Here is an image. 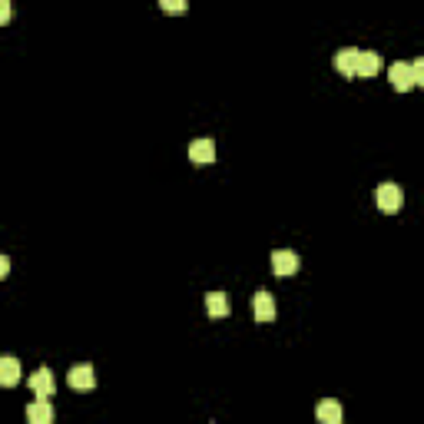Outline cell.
<instances>
[{
    "label": "cell",
    "instance_id": "obj_1",
    "mask_svg": "<svg viewBox=\"0 0 424 424\" xmlns=\"http://www.w3.org/2000/svg\"><path fill=\"white\" fill-rule=\"evenodd\" d=\"M374 202H378L381 212H398L404 206V192H401L398 183H381L378 192H374Z\"/></svg>",
    "mask_w": 424,
    "mask_h": 424
},
{
    "label": "cell",
    "instance_id": "obj_2",
    "mask_svg": "<svg viewBox=\"0 0 424 424\" xmlns=\"http://www.w3.org/2000/svg\"><path fill=\"white\" fill-rule=\"evenodd\" d=\"M358 57H362V50H355V47L338 50L335 53V70L341 76H358Z\"/></svg>",
    "mask_w": 424,
    "mask_h": 424
},
{
    "label": "cell",
    "instance_id": "obj_3",
    "mask_svg": "<svg viewBox=\"0 0 424 424\" xmlns=\"http://www.w3.org/2000/svg\"><path fill=\"white\" fill-rule=\"evenodd\" d=\"M388 76H391V87L398 90V93H404V90H411L414 87V70H411V63H395L391 70H388Z\"/></svg>",
    "mask_w": 424,
    "mask_h": 424
},
{
    "label": "cell",
    "instance_id": "obj_4",
    "mask_svg": "<svg viewBox=\"0 0 424 424\" xmlns=\"http://www.w3.org/2000/svg\"><path fill=\"white\" fill-rule=\"evenodd\" d=\"M66 381H70V388H76V391H90V388L97 385V378H93V365H73L70 374H66Z\"/></svg>",
    "mask_w": 424,
    "mask_h": 424
},
{
    "label": "cell",
    "instance_id": "obj_5",
    "mask_svg": "<svg viewBox=\"0 0 424 424\" xmlns=\"http://www.w3.org/2000/svg\"><path fill=\"white\" fill-rule=\"evenodd\" d=\"M252 309H255V322H275V299L265 292V288H259V292H255Z\"/></svg>",
    "mask_w": 424,
    "mask_h": 424
},
{
    "label": "cell",
    "instance_id": "obj_6",
    "mask_svg": "<svg viewBox=\"0 0 424 424\" xmlns=\"http://www.w3.org/2000/svg\"><path fill=\"white\" fill-rule=\"evenodd\" d=\"M272 272L275 275H295L299 272V255L288 252V249L272 252Z\"/></svg>",
    "mask_w": 424,
    "mask_h": 424
},
{
    "label": "cell",
    "instance_id": "obj_7",
    "mask_svg": "<svg viewBox=\"0 0 424 424\" xmlns=\"http://www.w3.org/2000/svg\"><path fill=\"white\" fill-rule=\"evenodd\" d=\"M30 391L37 398H53V372L50 368H40V372L30 374Z\"/></svg>",
    "mask_w": 424,
    "mask_h": 424
},
{
    "label": "cell",
    "instance_id": "obj_8",
    "mask_svg": "<svg viewBox=\"0 0 424 424\" xmlns=\"http://www.w3.org/2000/svg\"><path fill=\"white\" fill-rule=\"evenodd\" d=\"M189 160L206 166V162L215 160V143L212 139H192V146H189Z\"/></svg>",
    "mask_w": 424,
    "mask_h": 424
},
{
    "label": "cell",
    "instance_id": "obj_9",
    "mask_svg": "<svg viewBox=\"0 0 424 424\" xmlns=\"http://www.w3.org/2000/svg\"><path fill=\"white\" fill-rule=\"evenodd\" d=\"M27 421H34V424H50L53 421V404L50 398H37L30 408H27Z\"/></svg>",
    "mask_w": 424,
    "mask_h": 424
},
{
    "label": "cell",
    "instance_id": "obj_10",
    "mask_svg": "<svg viewBox=\"0 0 424 424\" xmlns=\"http://www.w3.org/2000/svg\"><path fill=\"white\" fill-rule=\"evenodd\" d=\"M206 312L212 318H225L229 315V299H225V292H209L206 295Z\"/></svg>",
    "mask_w": 424,
    "mask_h": 424
},
{
    "label": "cell",
    "instance_id": "obj_11",
    "mask_svg": "<svg viewBox=\"0 0 424 424\" xmlns=\"http://www.w3.org/2000/svg\"><path fill=\"white\" fill-rule=\"evenodd\" d=\"M0 381H3L7 388H13L17 381H20V362L10 358V355H7V358H0Z\"/></svg>",
    "mask_w": 424,
    "mask_h": 424
},
{
    "label": "cell",
    "instance_id": "obj_12",
    "mask_svg": "<svg viewBox=\"0 0 424 424\" xmlns=\"http://www.w3.org/2000/svg\"><path fill=\"white\" fill-rule=\"evenodd\" d=\"M378 70H381V53L362 50V57H358V76H374Z\"/></svg>",
    "mask_w": 424,
    "mask_h": 424
},
{
    "label": "cell",
    "instance_id": "obj_13",
    "mask_svg": "<svg viewBox=\"0 0 424 424\" xmlns=\"http://www.w3.org/2000/svg\"><path fill=\"white\" fill-rule=\"evenodd\" d=\"M315 418L322 424H338L341 421V404H338V401H322V404L315 408Z\"/></svg>",
    "mask_w": 424,
    "mask_h": 424
},
{
    "label": "cell",
    "instance_id": "obj_14",
    "mask_svg": "<svg viewBox=\"0 0 424 424\" xmlns=\"http://www.w3.org/2000/svg\"><path fill=\"white\" fill-rule=\"evenodd\" d=\"M160 7H162L166 13H186L189 0H160Z\"/></svg>",
    "mask_w": 424,
    "mask_h": 424
},
{
    "label": "cell",
    "instance_id": "obj_15",
    "mask_svg": "<svg viewBox=\"0 0 424 424\" xmlns=\"http://www.w3.org/2000/svg\"><path fill=\"white\" fill-rule=\"evenodd\" d=\"M411 70H414V83L424 87V57H418V60L411 63Z\"/></svg>",
    "mask_w": 424,
    "mask_h": 424
},
{
    "label": "cell",
    "instance_id": "obj_16",
    "mask_svg": "<svg viewBox=\"0 0 424 424\" xmlns=\"http://www.w3.org/2000/svg\"><path fill=\"white\" fill-rule=\"evenodd\" d=\"M0 20H3V24L10 20V0H0Z\"/></svg>",
    "mask_w": 424,
    "mask_h": 424
},
{
    "label": "cell",
    "instance_id": "obj_17",
    "mask_svg": "<svg viewBox=\"0 0 424 424\" xmlns=\"http://www.w3.org/2000/svg\"><path fill=\"white\" fill-rule=\"evenodd\" d=\"M7 272H10V259L3 255V259H0V275H7Z\"/></svg>",
    "mask_w": 424,
    "mask_h": 424
}]
</instances>
